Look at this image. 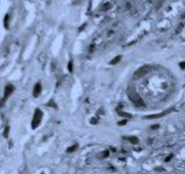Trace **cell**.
Wrapping results in <instances>:
<instances>
[{
    "instance_id": "6da1fadb",
    "label": "cell",
    "mask_w": 185,
    "mask_h": 174,
    "mask_svg": "<svg viewBox=\"0 0 185 174\" xmlns=\"http://www.w3.org/2000/svg\"><path fill=\"white\" fill-rule=\"evenodd\" d=\"M126 93H127V97H128L130 101H132L136 107H145V102L142 101V99H141L140 95H139V93L134 90V87L130 86L127 88V91H126Z\"/></svg>"
},
{
    "instance_id": "7a4b0ae2",
    "label": "cell",
    "mask_w": 185,
    "mask_h": 174,
    "mask_svg": "<svg viewBox=\"0 0 185 174\" xmlns=\"http://www.w3.org/2000/svg\"><path fill=\"white\" fill-rule=\"evenodd\" d=\"M42 117H43V113H42L41 109L37 108V109L35 110V113H34V118H32V122H31V128H32V129H36V128L41 124Z\"/></svg>"
},
{
    "instance_id": "3957f363",
    "label": "cell",
    "mask_w": 185,
    "mask_h": 174,
    "mask_svg": "<svg viewBox=\"0 0 185 174\" xmlns=\"http://www.w3.org/2000/svg\"><path fill=\"white\" fill-rule=\"evenodd\" d=\"M151 71V66H148V65H145V66H142V67H140L139 70H136L135 72H134V74H133V78L134 79H141V78H144L148 72Z\"/></svg>"
},
{
    "instance_id": "277c9868",
    "label": "cell",
    "mask_w": 185,
    "mask_h": 174,
    "mask_svg": "<svg viewBox=\"0 0 185 174\" xmlns=\"http://www.w3.org/2000/svg\"><path fill=\"white\" fill-rule=\"evenodd\" d=\"M14 92V86L13 85H11V84H8V85H6V87H5V92H4V98H3V101H1V103H4L5 102V100L12 94Z\"/></svg>"
},
{
    "instance_id": "5b68a950",
    "label": "cell",
    "mask_w": 185,
    "mask_h": 174,
    "mask_svg": "<svg viewBox=\"0 0 185 174\" xmlns=\"http://www.w3.org/2000/svg\"><path fill=\"white\" fill-rule=\"evenodd\" d=\"M175 109L174 108H170V109H168V110H164V111H162V113H160V114H154V115H147V116H145V118H160V117H163V116H165V115H169L170 113H172Z\"/></svg>"
},
{
    "instance_id": "8992f818",
    "label": "cell",
    "mask_w": 185,
    "mask_h": 174,
    "mask_svg": "<svg viewBox=\"0 0 185 174\" xmlns=\"http://www.w3.org/2000/svg\"><path fill=\"white\" fill-rule=\"evenodd\" d=\"M41 92H42V85H41V82H37L34 86V92H32V94H34L35 98H37L41 94Z\"/></svg>"
},
{
    "instance_id": "52a82bcc",
    "label": "cell",
    "mask_w": 185,
    "mask_h": 174,
    "mask_svg": "<svg viewBox=\"0 0 185 174\" xmlns=\"http://www.w3.org/2000/svg\"><path fill=\"white\" fill-rule=\"evenodd\" d=\"M126 139H128V142L131 143V144H138L139 143V139H138V137H135V136H131V137H127Z\"/></svg>"
},
{
    "instance_id": "ba28073f",
    "label": "cell",
    "mask_w": 185,
    "mask_h": 174,
    "mask_svg": "<svg viewBox=\"0 0 185 174\" xmlns=\"http://www.w3.org/2000/svg\"><path fill=\"white\" fill-rule=\"evenodd\" d=\"M111 4L110 3H105V4H103V6H101L100 7V11H108V10H110L111 8Z\"/></svg>"
},
{
    "instance_id": "9c48e42d",
    "label": "cell",
    "mask_w": 185,
    "mask_h": 174,
    "mask_svg": "<svg viewBox=\"0 0 185 174\" xmlns=\"http://www.w3.org/2000/svg\"><path fill=\"white\" fill-rule=\"evenodd\" d=\"M76 149H78V144H74V145L70 146V147L66 150V152H67V153H72V152H74Z\"/></svg>"
},
{
    "instance_id": "30bf717a",
    "label": "cell",
    "mask_w": 185,
    "mask_h": 174,
    "mask_svg": "<svg viewBox=\"0 0 185 174\" xmlns=\"http://www.w3.org/2000/svg\"><path fill=\"white\" fill-rule=\"evenodd\" d=\"M120 59H122V56H117V57H115V58H113V59L110 62V64H112V65H113V64H117V63H118Z\"/></svg>"
},
{
    "instance_id": "8fae6325",
    "label": "cell",
    "mask_w": 185,
    "mask_h": 174,
    "mask_svg": "<svg viewBox=\"0 0 185 174\" xmlns=\"http://www.w3.org/2000/svg\"><path fill=\"white\" fill-rule=\"evenodd\" d=\"M8 134H9V125H7L6 128H5V130H4V137H8Z\"/></svg>"
},
{
    "instance_id": "7c38bea8",
    "label": "cell",
    "mask_w": 185,
    "mask_h": 174,
    "mask_svg": "<svg viewBox=\"0 0 185 174\" xmlns=\"http://www.w3.org/2000/svg\"><path fill=\"white\" fill-rule=\"evenodd\" d=\"M183 28H184V23H179V26H178L177 29H176V34H179V33L182 31Z\"/></svg>"
},
{
    "instance_id": "4fadbf2b",
    "label": "cell",
    "mask_w": 185,
    "mask_h": 174,
    "mask_svg": "<svg viewBox=\"0 0 185 174\" xmlns=\"http://www.w3.org/2000/svg\"><path fill=\"white\" fill-rule=\"evenodd\" d=\"M8 19H9V14H7L6 16H5V28H8Z\"/></svg>"
},
{
    "instance_id": "5bb4252c",
    "label": "cell",
    "mask_w": 185,
    "mask_h": 174,
    "mask_svg": "<svg viewBox=\"0 0 185 174\" xmlns=\"http://www.w3.org/2000/svg\"><path fill=\"white\" fill-rule=\"evenodd\" d=\"M48 106H51L52 108H57V103H55L53 100H51L50 102H48Z\"/></svg>"
},
{
    "instance_id": "9a60e30c",
    "label": "cell",
    "mask_w": 185,
    "mask_h": 174,
    "mask_svg": "<svg viewBox=\"0 0 185 174\" xmlns=\"http://www.w3.org/2000/svg\"><path fill=\"white\" fill-rule=\"evenodd\" d=\"M118 113H119L120 115H123L124 117H127V118H128V117H132V115H131V114H127V113H123V111H118Z\"/></svg>"
},
{
    "instance_id": "2e32d148",
    "label": "cell",
    "mask_w": 185,
    "mask_h": 174,
    "mask_svg": "<svg viewBox=\"0 0 185 174\" xmlns=\"http://www.w3.org/2000/svg\"><path fill=\"white\" fill-rule=\"evenodd\" d=\"M68 71L72 73L73 72V62H70L68 63Z\"/></svg>"
},
{
    "instance_id": "e0dca14e",
    "label": "cell",
    "mask_w": 185,
    "mask_h": 174,
    "mask_svg": "<svg viewBox=\"0 0 185 174\" xmlns=\"http://www.w3.org/2000/svg\"><path fill=\"white\" fill-rule=\"evenodd\" d=\"M127 123V120H123V121H120V122H118V125H124V124H126Z\"/></svg>"
},
{
    "instance_id": "ac0fdd59",
    "label": "cell",
    "mask_w": 185,
    "mask_h": 174,
    "mask_svg": "<svg viewBox=\"0 0 185 174\" xmlns=\"http://www.w3.org/2000/svg\"><path fill=\"white\" fill-rule=\"evenodd\" d=\"M179 67H180L182 70H185V62H182V63H179Z\"/></svg>"
},
{
    "instance_id": "d6986e66",
    "label": "cell",
    "mask_w": 185,
    "mask_h": 174,
    "mask_svg": "<svg viewBox=\"0 0 185 174\" xmlns=\"http://www.w3.org/2000/svg\"><path fill=\"white\" fill-rule=\"evenodd\" d=\"M108 156H109V151H104L103 154H102V158H107Z\"/></svg>"
},
{
    "instance_id": "ffe728a7",
    "label": "cell",
    "mask_w": 185,
    "mask_h": 174,
    "mask_svg": "<svg viewBox=\"0 0 185 174\" xmlns=\"http://www.w3.org/2000/svg\"><path fill=\"white\" fill-rule=\"evenodd\" d=\"M90 123H91V124H95V123H97V120H96V118H91V120H90Z\"/></svg>"
},
{
    "instance_id": "44dd1931",
    "label": "cell",
    "mask_w": 185,
    "mask_h": 174,
    "mask_svg": "<svg viewBox=\"0 0 185 174\" xmlns=\"http://www.w3.org/2000/svg\"><path fill=\"white\" fill-rule=\"evenodd\" d=\"M159 128V124H153V126H152V129H157Z\"/></svg>"
},
{
    "instance_id": "7402d4cb",
    "label": "cell",
    "mask_w": 185,
    "mask_h": 174,
    "mask_svg": "<svg viewBox=\"0 0 185 174\" xmlns=\"http://www.w3.org/2000/svg\"><path fill=\"white\" fill-rule=\"evenodd\" d=\"M171 158H172V156H169L168 158H165V162H167V161H169V160H170Z\"/></svg>"
},
{
    "instance_id": "603a6c76",
    "label": "cell",
    "mask_w": 185,
    "mask_h": 174,
    "mask_svg": "<svg viewBox=\"0 0 185 174\" xmlns=\"http://www.w3.org/2000/svg\"><path fill=\"white\" fill-rule=\"evenodd\" d=\"M42 174H44V173H42Z\"/></svg>"
}]
</instances>
